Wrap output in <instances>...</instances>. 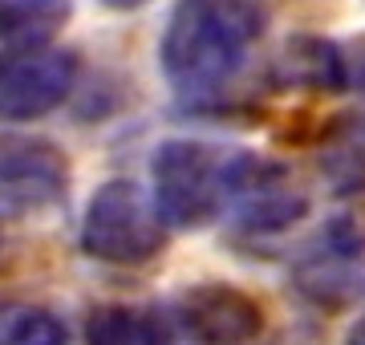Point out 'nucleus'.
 <instances>
[{
  "mask_svg": "<svg viewBox=\"0 0 365 345\" xmlns=\"http://www.w3.org/2000/svg\"><path fill=\"white\" fill-rule=\"evenodd\" d=\"M264 33L252 0H175L158 41V69L182 98H215L240 78Z\"/></svg>",
  "mask_w": 365,
  "mask_h": 345,
  "instance_id": "obj_1",
  "label": "nucleus"
},
{
  "mask_svg": "<svg viewBox=\"0 0 365 345\" xmlns=\"http://www.w3.org/2000/svg\"><path fill=\"white\" fill-rule=\"evenodd\" d=\"M235 150L203 138H167L150 155L155 207L175 227H203L227 212Z\"/></svg>",
  "mask_w": 365,
  "mask_h": 345,
  "instance_id": "obj_2",
  "label": "nucleus"
},
{
  "mask_svg": "<svg viewBox=\"0 0 365 345\" xmlns=\"http://www.w3.org/2000/svg\"><path fill=\"white\" fill-rule=\"evenodd\" d=\"M167 220L130 179H110L90 195L81 215V248L102 264H146L167 244Z\"/></svg>",
  "mask_w": 365,
  "mask_h": 345,
  "instance_id": "obj_3",
  "label": "nucleus"
},
{
  "mask_svg": "<svg viewBox=\"0 0 365 345\" xmlns=\"http://www.w3.org/2000/svg\"><path fill=\"white\" fill-rule=\"evenodd\" d=\"M227 212H232L235 232H244V236H276V232L297 227L309 215V195L292 183L288 167L260 159L252 150H235Z\"/></svg>",
  "mask_w": 365,
  "mask_h": 345,
  "instance_id": "obj_4",
  "label": "nucleus"
},
{
  "mask_svg": "<svg viewBox=\"0 0 365 345\" xmlns=\"http://www.w3.org/2000/svg\"><path fill=\"white\" fill-rule=\"evenodd\" d=\"M175 345H260L264 309L235 284H191L170 297Z\"/></svg>",
  "mask_w": 365,
  "mask_h": 345,
  "instance_id": "obj_5",
  "label": "nucleus"
},
{
  "mask_svg": "<svg viewBox=\"0 0 365 345\" xmlns=\"http://www.w3.org/2000/svg\"><path fill=\"white\" fill-rule=\"evenodd\" d=\"M78 81V57L57 45H25L0 57V114L33 122L57 110Z\"/></svg>",
  "mask_w": 365,
  "mask_h": 345,
  "instance_id": "obj_6",
  "label": "nucleus"
},
{
  "mask_svg": "<svg viewBox=\"0 0 365 345\" xmlns=\"http://www.w3.org/2000/svg\"><path fill=\"white\" fill-rule=\"evenodd\" d=\"M69 191L66 150L41 134H0V207L45 212Z\"/></svg>",
  "mask_w": 365,
  "mask_h": 345,
  "instance_id": "obj_7",
  "label": "nucleus"
},
{
  "mask_svg": "<svg viewBox=\"0 0 365 345\" xmlns=\"http://www.w3.org/2000/svg\"><path fill=\"white\" fill-rule=\"evenodd\" d=\"M365 252H353L337 240L321 236L317 252H309L292 268V280H297L300 297H309L313 305L321 309H341L365 297Z\"/></svg>",
  "mask_w": 365,
  "mask_h": 345,
  "instance_id": "obj_8",
  "label": "nucleus"
},
{
  "mask_svg": "<svg viewBox=\"0 0 365 345\" xmlns=\"http://www.w3.org/2000/svg\"><path fill=\"white\" fill-rule=\"evenodd\" d=\"M272 81L284 90H313V93H337L345 90V61L341 45L329 37L300 33L288 37L284 49L272 61Z\"/></svg>",
  "mask_w": 365,
  "mask_h": 345,
  "instance_id": "obj_9",
  "label": "nucleus"
},
{
  "mask_svg": "<svg viewBox=\"0 0 365 345\" xmlns=\"http://www.w3.org/2000/svg\"><path fill=\"white\" fill-rule=\"evenodd\" d=\"M86 345H175L167 309L98 305L86 317Z\"/></svg>",
  "mask_w": 365,
  "mask_h": 345,
  "instance_id": "obj_10",
  "label": "nucleus"
},
{
  "mask_svg": "<svg viewBox=\"0 0 365 345\" xmlns=\"http://www.w3.org/2000/svg\"><path fill=\"white\" fill-rule=\"evenodd\" d=\"M73 4L69 0H0V45L25 49L49 45L69 25Z\"/></svg>",
  "mask_w": 365,
  "mask_h": 345,
  "instance_id": "obj_11",
  "label": "nucleus"
},
{
  "mask_svg": "<svg viewBox=\"0 0 365 345\" xmlns=\"http://www.w3.org/2000/svg\"><path fill=\"white\" fill-rule=\"evenodd\" d=\"M321 175L337 195L365 191V114L341 118L321 146Z\"/></svg>",
  "mask_w": 365,
  "mask_h": 345,
  "instance_id": "obj_12",
  "label": "nucleus"
},
{
  "mask_svg": "<svg viewBox=\"0 0 365 345\" xmlns=\"http://www.w3.org/2000/svg\"><path fill=\"white\" fill-rule=\"evenodd\" d=\"M0 345H69V325L45 305L0 301Z\"/></svg>",
  "mask_w": 365,
  "mask_h": 345,
  "instance_id": "obj_13",
  "label": "nucleus"
},
{
  "mask_svg": "<svg viewBox=\"0 0 365 345\" xmlns=\"http://www.w3.org/2000/svg\"><path fill=\"white\" fill-rule=\"evenodd\" d=\"M341 61H345V90L365 98V33L341 41Z\"/></svg>",
  "mask_w": 365,
  "mask_h": 345,
  "instance_id": "obj_14",
  "label": "nucleus"
},
{
  "mask_svg": "<svg viewBox=\"0 0 365 345\" xmlns=\"http://www.w3.org/2000/svg\"><path fill=\"white\" fill-rule=\"evenodd\" d=\"M106 9H114V13H138L143 4H150V0H102Z\"/></svg>",
  "mask_w": 365,
  "mask_h": 345,
  "instance_id": "obj_15",
  "label": "nucleus"
},
{
  "mask_svg": "<svg viewBox=\"0 0 365 345\" xmlns=\"http://www.w3.org/2000/svg\"><path fill=\"white\" fill-rule=\"evenodd\" d=\"M345 345H365V317L353 321V329L345 333Z\"/></svg>",
  "mask_w": 365,
  "mask_h": 345,
  "instance_id": "obj_16",
  "label": "nucleus"
}]
</instances>
